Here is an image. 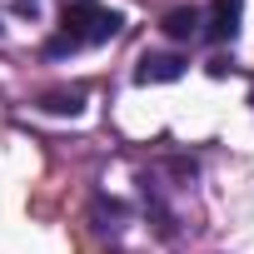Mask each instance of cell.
<instances>
[{"mask_svg": "<svg viewBox=\"0 0 254 254\" xmlns=\"http://www.w3.org/2000/svg\"><path fill=\"white\" fill-rule=\"evenodd\" d=\"M10 5H15V15H25V20L40 15V0H10Z\"/></svg>", "mask_w": 254, "mask_h": 254, "instance_id": "obj_8", "label": "cell"}, {"mask_svg": "<svg viewBox=\"0 0 254 254\" xmlns=\"http://www.w3.org/2000/svg\"><path fill=\"white\" fill-rule=\"evenodd\" d=\"M0 35H5V25H0Z\"/></svg>", "mask_w": 254, "mask_h": 254, "instance_id": "obj_10", "label": "cell"}, {"mask_svg": "<svg viewBox=\"0 0 254 254\" xmlns=\"http://www.w3.org/2000/svg\"><path fill=\"white\" fill-rule=\"evenodd\" d=\"M199 25H204V15H199L194 5H180V10H170V15L160 20V30H165L170 40H194V35H199Z\"/></svg>", "mask_w": 254, "mask_h": 254, "instance_id": "obj_4", "label": "cell"}, {"mask_svg": "<svg viewBox=\"0 0 254 254\" xmlns=\"http://www.w3.org/2000/svg\"><path fill=\"white\" fill-rule=\"evenodd\" d=\"M249 105H254V85H249Z\"/></svg>", "mask_w": 254, "mask_h": 254, "instance_id": "obj_9", "label": "cell"}, {"mask_svg": "<svg viewBox=\"0 0 254 254\" xmlns=\"http://www.w3.org/2000/svg\"><path fill=\"white\" fill-rule=\"evenodd\" d=\"M40 110H45V115H70V120H75V115L85 110V90H45V95H40Z\"/></svg>", "mask_w": 254, "mask_h": 254, "instance_id": "obj_5", "label": "cell"}, {"mask_svg": "<svg viewBox=\"0 0 254 254\" xmlns=\"http://www.w3.org/2000/svg\"><path fill=\"white\" fill-rule=\"evenodd\" d=\"M239 15H244V0H214L209 5V25H204V40L224 45L239 35Z\"/></svg>", "mask_w": 254, "mask_h": 254, "instance_id": "obj_3", "label": "cell"}, {"mask_svg": "<svg viewBox=\"0 0 254 254\" xmlns=\"http://www.w3.org/2000/svg\"><path fill=\"white\" fill-rule=\"evenodd\" d=\"M90 219H95V229H100V234H120V224H125V204L100 194V199L90 204Z\"/></svg>", "mask_w": 254, "mask_h": 254, "instance_id": "obj_6", "label": "cell"}, {"mask_svg": "<svg viewBox=\"0 0 254 254\" xmlns=\"http://www.w3.org/2000/svg\"><path fill=\"white\" fill-rule=\"evenodd\" d=\"M45 55H50V60H60V55H75V40H70V35H55V40L45 45Z\"/></svg>", "mask_w": 254, "mask_h": 254, "instance_id": "obj_7", "label": "cell"}, {"mask_svg": "<svg viewBox=\"0 0 254 254\" xmlns=\"http://www.w3.org/2000/svg\"><path fill=\"white\" fill-rule=\"evenodd\" d=\"M120 30H125V15H120V10L100 5V0H65L60 35H70L75 50H80V45H105V40H115Z\"/></svg>", "mask_w": 254, "mask_h": 254, "instance_id": "obj_1", "label": "cell"}, {"mask_svg": "<svg viewBox=\"0 0 254 254\" xmlns=\"http://www.w3.org/2000/svg\"><path fill=\"white\" fill-rule=\"evenodd\" d=\"M185 55H170V50H145L140 65H135V85H170L185 75Z\"/></svg>", "mask_w": 254, "mask_h": 254, "instance_id": "obj_2", "label": "cell"}]
</instances>
